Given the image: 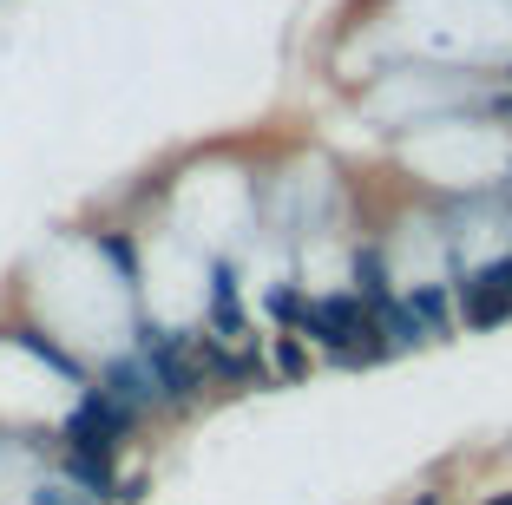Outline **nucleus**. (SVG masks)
<instances>
[{"label":"nucleus","mask_w":512,"mask_h":505,"mask_svg":"<svg viewBox=\"0 0 512 505\" xmlns=\"http://www.w3.org/2000/svg\"><path fill=\"white\" fill-rule=\"evenodd\" d=\"M7 342H14V348H27L33 361H46V368L60 374V381H86V368H79V361L66 355V348L53 342V335H40V328H7Z\"/></svg>","instance_id":"9"},{"label":"nucleus","mask_w":512,"mask_h":505,"mask_svg":"<svg viewBox=\"0 0 512 505\" xmlns=\"http://www.w3.org/2000/svg\"><path fill=\"white\" fill-rule=\"evenodd\" d=\"M407 302H414V315L427 322V335H434V342L460 328V315H453V289H440V283H421V289H414Z\"/></svg>","instance_id":"10"},{"label":"nucleus","mask_w":512,"mask_h":505,"mask_svg":"<svg viewBox=\"0 0 512 505\" xmlns=\"http://www.w3.org/2000/svg\"><path fill=\"white\" fill-rule=\"evenodd\" d=\"M119 505H145V479H119V492H112Z\"/></svg>","instance_id":"16"},{"label":"nucleus","mask_w":512,"mask_h":505,"mask_svg":"<svg viewBox=\"0 0 512 505\" xmlns=\"http://www.w3.org/2000/svg\"><path fill=\"white\" fill-rule=\"evenodd\" d=\"M138 361L151 368V381H158V401H165V414H184V407H197V394H204V361H197V335L191 328H138Z\"/></svg>","instance_id":"1"},{"label":"nucleus","mask_w":512,"mask_h":505,"mask_svg":"<svg viewBox=\"0 0 512 505\" xmlns=\"http://www.w3.org/2000/svg\"><path fill=\"white\" fill-rule=\"evenodd\" d=\"M263 355H270V374L276 381H309V368H316V355H309V342H302L296 328H276L270 342H263Z\"/></svg>","instance_id":"8"},{"label":"nucleus","mask_w":512,"mask_h":505,"mask_svg":"<svg viewBox=\"0 0 512 505\" xmlns=\"http://www.w3.org/2000/svg\"><path fill=\"white\" fill-rule=\"evenodd\" d=\"M60 473L66 486H79L86 499L106 505L119 492V453H92V446H60Z\"/></svg>","instance_id":"4"},{"label":"nucleus","mask_w":512,"mask_h":505,"mask_svg":"<svg viewBox=\"0 0 512 505\" xmlns=\"http://www.w3.org/2000/svg\"><path fill=\"white\" fill-rule=\"evenodd\" d=\"M99 387H106L112 401L138 407V414H165V401H158V381H151V368H145L138 355H125V361H112V368H99Z\"/></svg>","instance_id":"5"},{"label":"nucleus","mask_w":512,"mask_h":505,"mask_svg":"<svg viewBox=\"0 0 512 505\" xmlns=\"http://www.w3.org/2000/svg\"><path fill=\"white\" fill-rule=\"evenodd\" d=\"M302 302H309V289H302V283H276L270 296H263V315H270L276 328H296L302 322Z\"/></svg>","instance_id":"13"},{"label":"nucleus","mask_w":512,"mask_h":505,"mask_svg":"<svg viewBox=\"0 0 512 505\" xmlns=\"http://www.w3.org/2000/svg\"><path fill=\"white\" fill-rule=\"evenodd\" d=\"M211 296H237V263L211 256Z\"/></svg>","instance_id":"15"},{"label":"nucleus","mask_w":512,"mask_h":505,"mask_svg":"<svg viewBox=\"0 0 512 505\" xmlns=\"http://www.w3.org/2000/svg\"><path fill=\"white\" fill-rule=\"evenodd\" d=\"M138 407H125V401H112L106 387H86L79 394V407L60 420V446H92V453H119L125 440L138 433Z\"/></svg>","instance_id":"3"},{"label":"nucleus","mask_w":512,"mask_h":505,"mask_svg":"<svg viewBox=\"0 0 512 505\" xmlns=\"http://www.w3.org/2000/svg\"><path fill=\"white\" fill-rule=\"evenodd\" d=\"M92 250H99V256L112 263V276H119L125 289L138 283V243L125 237V230H92Z\"/></svg>","instance_id":"11"},{"label":"nucleus","mask_w":512,"mask_h":505,"mask_svg":"<svg viewBox=\"0 0 512 505\" xmlns=\"http://www.w3.org/2000/svg\"><path fill=\"white\" fill-rule=\"evenodd\" d=\"M348 276H355V296H362L368 309H381V302L394 296V276H388V250H381L375 237H368V243H355V269H348Z\"/></svg>","instance_id":"6"},{"label":"nucleus","mask_w":512,"mask_h":505,"mask_svg":"<svg viewBox=\"0 0 512 505\" xmlns=\"http://www.w3.org/2000/svg\"><path fill=\"white\" fill-rule=\"evenodd\" d=\"M506 79H512V73H506Z\"/></svg>","instance_id":"19"},{"label":"nucleus","mask_w":512,"mask_h":505,"mask_svg":"<svg viewBox=\"0 0 512 505\" xmlns=\"http://www.w3.org/2000/svg\"><path fill=\"white\" fill-rule=\"evenodd\" d=\"M453 315H460L467 335H493V328L512 322V250L467 269V276H453Z\"/></svg>","instance_id":"2"},{"label":"nucleus","mask_w":512,"mask_h":505,"mask_svg":"<svg viewBox=\"0 0 512 505\" xmlns=\"http://www.w3.org/2000/svg\"><path fill=\"white\" fill-rule=\"evenodd\" d=\"M204 328H211L217 342H250V315H243L237 296H211V315H204Z\"/></svg>","instance_id":"12"},{"label":"nucleus","mask_w":512,"mask_h":505,"mask_svg":"<svg viewBox=\"0 0 512 505\" xmlns=\"http://www.w3.org/2000/svg\"><path fill=\"white\" fill-rule=\"evenodd\" d=\"M414 505H440V492H421V499H414Z\"/></svg>","instance_id":"18"},{"label":"nucleus","mask_w":512,"mask_h":505,"mask_svg":"<svg viewBox=\"0 0 512 505\" xmlns=\"http://www.w3.org/2000/svg\"><path fill=\"white\" fill-rule=\"evenodd\" d=\"M33 505H99V499H86L79 486H33Z\"/></svg>","instance_id":"14"},{"label":"nucleus","mask_w":512,"mask_h":505,"mask_svg":"<svg viewBox=\"0 0 512 505\" xmlns=\"http://www.w3.org/2000/svg\"><path fill=\"white\" fill-rule=\"evenodd\" d=\"M375 322H381V335H388V348H394V355H401V348L434 342V335H427V322L414 315V302H407V296H388V302L375 309Z\"/></svg>","instance_id":"7"},{"label":"nucleus","mask_w":512,"mask_h":505,"mask_svg":"<svg viewBox=\"0 0 512 505\" xmlns=\"http://www.w3.org/2000/svg\"><path fill=\"white\" fill-rule=\"evenodd\" d=\"M486 505H512V486H499V492H493V499H486Z\"/></svg>","instance_id":"17"}]
</instances>
